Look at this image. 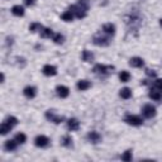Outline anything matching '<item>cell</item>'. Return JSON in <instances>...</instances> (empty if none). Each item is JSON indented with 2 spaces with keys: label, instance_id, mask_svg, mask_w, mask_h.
Instances as JSON below:
<instances>
[{
  "label": "cell",
  "instance_id": "obj_1",
  "mask_svg": "<svg viewBox=\"0 0 162 162\" xmlns=\"http://www.w3.org/2000/svg\"><path fill=\"white\" fill-rule=\"evenodd\" d=\"M124 22L127 24L129 32H137L138 29L141 27V23H142V19L138 11H134V13H129L124 17Z\"/></svg>",
  "mask_w": 162,
  "mask_h": 162
},
{
  "label": "cell",
  "instance_id": "obj_2",
  "mask_svg": "<svg viewBox=\"0 0 162 162\" xmlns=\"http://www.w3.org/2000/svg\"><path fill=\"white\" fill-rule=\"evenodd\" d=\"M113 70H114V66H105V65H95L94 66V74L95 75H99V76H106V75H109L110 72H113Z\"/></svg>",
  "mask_w": 162,
  "mask_h": 162
},
{
  "label": "cell",
  "instance_id": "obj_3",
  "mask_svg": "<svg viewBox=\"0 0 162 162\" xmlns=\"http://www.w3.org/2000/svg\"><path fill=\"white\" fill-rule=\"evenodd\" d=\"M93 43L96 44V46H101V47H105V46H109L110 44V38L109 37H105L101 33H96L93 37Z\"/></svg>",
  "mask_w": 162,
  "mask_h": 162
},
{
  "label": "cell",
  "instance_id": "obj_4",
  "mask_svg": "<svg viewBox=\"0 0 162 162\" xmlns=\"http://www.w3.org/2000/svg\"><path fill=\"white\" fill-rule=\"evenodd\" d=\"M124 122L129 124V125H136V127H138V125H142L143 124V119L141 117L138 115H133V114H127V115L124 117Z\"/></svg>",
  "mask_w": 162,
  "mask_h": 162
},
{
  "label": "cell",
  "instance_id": "obj_5",
  "mask_svg": "<svg viewBox=\"0 0 162 162\" xmlns=\"http://www.w3.org/2000/svg\"><path fill=\"white\" fill-rule=\"evenodd\" d=\"M46 118L48 119L50 122L55 123V124L62 123V122H63V119H65L62 115H57V114L55 113V110H47V112H46Z\"/></svg>",
  "mask_w": 162,
  "mask_h": 162
},
{
  "label": "cell",
  "instance_id": "obj_6",
  "mask_svg": "<svg viewBox=\"0 0 162 162\" xmlns=\"http://www.w3.org/2000/svg\"><path fill=\"white\" fill-rule=\"evenodd\" d=\"M69 10L72 11L74 15L76 18H79V19H84V18L86 17V10H84L81 7H79V5H71Z\"/></svg>",
  "mask_w": 162,
  "mask_h": 162
},
{
  "label": "cell",
  "instance_id": "obj_7",
  "mask_svg": "<svg viewBox=\"0 0 162 162\" xmlns=\"http://www.w3.org/2000/svg\"><path fill=\"white\" fill-rule=\"evenodd\" d=\"M50 138L48 137H46L43 134H41V136H37L35 137V139H34V145L37 146V147H41V148H44L50 145Z\"/></svg>",
  "mask_w": 162,
  "mask_h": 162
},
{
  "label": "cell",
  "instance_id": "obj_8",
  "mask_svg": "<svg viewBox=\"0 0 162 162\" xmlns=\"http://www.w3.org/2000/svg\"><path fill=\"white\" fill-rule=\"evenodd\" d=\"M142 113H143V115H145L146 118L148 119H151L156 115V108L151 104H146L145 106H143V109H142Z\"/></svg>",
  "mask_w": 162,
  "mask_h": 162
},
{
  "label": "cell",
  "instance_id": "obj_9",
  "mask_svg": "<svg viewBox=\"0 0 162 162\" xmlns=\"http://www.w3.org/2000/svg\"><path fill=\"white\" fill-rule=\"evenodd\" d=\"M86 138H87L89 142L93 143V145H98V143L101 141V136L98 133V132H95V130L89 132L87 136H86Z\"/></svg>",
  "mask_w": 162,
  "mask_h": 162
},
{
  "label": "cell",
  "instance_id": "obj_10",
  "mask_svg": "<svg viewBox=\"0 0 162 162\" xmlns=\"http://www.w3.org/2000/svg\"><path fill=\"white\" fill-rule=\"evenodd\" d=\"M56 93H57V95H58L60 98L65 99V98H67V96H69V94H70V89H69L67 86L58 85V86L56 87Z\"/></svg>",
  "mask_w": 162,
  "mask_h": 162
},
{
  "label": "cell",
  "instance_id": "obj_11",
  "mask_svg": "<svg viewBox=\"0 0 162 162\" xmlns=\"http://www.w3.org/2000/svg\"><path fill=\"white\" fill-rule=\"evenodd\" d=\"M148 96L151 98L152 100L160 101V100H162V91H160V90H157L156 87H152L151 90H149V94H148Z\"/></svg>",
  "mask_w": 162,
  "mask_h": 162
},
{
  "label": "cell",
  "instance_id": "obj_12",
  "mask_svg": "<svg viewBox=\"0 0 162 162\" xmlns=\"http://www.w3.org/2000/svg\"><path fill=\"white\" fill-rule=\"evenodd\" d=\"M42 72H43L46 76H55L57 74V69L53 65H46L43 67V70H42Z\"/></svg>",
  "mask_w": 162,
  "mask_h": 162
},
{
  "label": "cell",
  "instance_id": "obj_13",
  "mask_svg": "<svg viewBox=\"0 0 162 162\" xmlns=\"http://www.w3.org/2000/svg\"><path fill=\"white\" fill-rule=\"evenodd\" d=\"M67 128L69 130H77L80 128V122L76 118H70L67 121Z\"/></svg>",
  "mask_w": 162,
  "mask_h": 162
},
{
  "label": "cell",
  "instance_id": "obj_14",
  "mask_svg": "<svg viewBox=\"0 0 162 162\" xmlns=\"http://www.w3.org/2000/svg\"><path fill=\"white\" fill-rule=\"evenodd\" d=\"M23 94H24L28 99H33L35 96V94H37V89L34 86H27L23 90Z\"/></svg>",
  "mask_w": 162,
  "mask_h": 162
},
{
  "label": "cell",
  "instance_id": "obj_15",
  "mask_svg": "<svg viewBox=\"0 0 162 162\" xmlns=\"http://www.w3.org/2000/svg\"><path fill=\"white\" fill-rule=\"evenodd\" d=\"M76 86H77V89H79L80 91H85V90L91 87V82L87 81V80H80V81H77Z\"/></svg>",
  "mask_w": 162,
  "mask_h": 162
},
{
  "label": "cell",
  "instance_id": "obj_16",
  "mask_svg": "<svg viewBox=\"0 0 162 162\" xmlns=\"http://www.w3.org/2000/svg\"><path fill=\"white\" fill-rule=\"evenodd\" d=\"M103 32L108 35H114L115 34V26L112 24V23H106L103 26Z\"/></svg>",
  "mask_w": 162,
  "mask_h": 162
},
{
  "label": "cell",
  "instance_id": "obj_17",
  "mask_svg": "<svg viewBox=\"0 0 162 162\" xmlns=\"http://www.w3.org/2000/svg\"><path fill=\"white\" fill-rule=\"evenodd\" d=\"M129 65L132 67H142V66L145 65V61H143V58H141V57H132L129 60Z\"/></svg>",
  "mask_w": 162,
  "mask_h": 162
},
{
  "label": "cell",
  "instance_id": "obj_18",
  "mask_svg": "<svg viewBox=\"0 0 162 162\" xmlns=\"http://www.w3.org/2000/svg\"><path fill=\"white\" fill-rule=\"evenodd\" d=\"M81 57H82V61H85V62H93V61H94V58H95L94 53H93L91 51H87V50L82 51Z\"/></svg>",
  "mask_w": 162,
  "mask_h": 162
},
{
  "label": "cell",
  "instance_id": "obj_19",
  "mask_svg": "<svg viewBox=\"0 0 162 162\" xmlns=\"http://www.w3.org/2000/svg\"><path fill=\"white\" fill-rule=\"evenodd\" d=\"M17 145H18V142L14 139V141H11V139H9V141H7L5 142V145H4V148L7 149L8 152H11V151H15L17 149Z\"/></svg>",
  "mask_w": 162,
  "mask_h": 162
},
{
  "label": "cell",
  "instance_id": "obj_20",
  "mask_svg": "<svg viewBox=\"0 0 162 162\" xmlns=\"http://www.w3.org/2000/svg\"><path fill=\"white\" fill-rule=\"evenodd\" d=\"M61 145L63 147H67V148L72 147V138H71V136H63L61 138Z\"/></svg>",
  "mask_w": 162,
  "mask_h": 162
},
{
  "label": "cell",
  "instance_id": "obj_21",
  "mask_svg": "<svg viewBox=\"0 0 162 162\" xmlns=\"http://www.w3.org/2000/svg\"><path fill=\"white\" fill-rule=\"evenodd\" d=\"M11 13L17 17H23L24 15V8L20 7V5H14V7L11 8Z\"/></svg>",
  "mask_w": 162,
  "mask_h": 162
},
{
  "label": "cell",
  "instance_id": "obj_22",
  "mask_svg": "<svg viewBox=\"0 0 162 162\" xmlns=\"http://www.w3.org/2000/svg\"><path fill=\"white\" fill-rule=\"evenodd\" d=\"M41 37L42 38H51V37H53V31L51 28H42Z\"/></svg>",
  "mask_w": 162,
  "mask_h": 162
},
{
  "label": "cell",
  "instance_id": "obj_23",
  "mask_svg": "<svg viewBox=\"0 0 162 162\" xmlns=\"http://www.w3.org/2000/svg\"><path fill=\"white\" fill-rule=\"evenodd\" d=\"M119 95H121L122 99H129L132 96V90L129 87H124L121 90V93H119Z\"/></svg>",
  "mask_w": 162,
  "mask_h": 162
},
{
  "label": "cell",
  "instance_id": "obj_24",
  "mask_svg": "<svg viewBox=\"0 0 162 162\" xmlns=\"http://www.w3.org/2000/svg\"><path fill=\"white\" fill-rule=\"evenodd\" d=\"M10 130H11V127H10V125H9L8 123L3 122V124L0 125V134H2V136H5V134H8Z\"/></svg>",
  "mask_w": 162,
  "mask_h": 162
},
{
  "label": "cell",
  "instance_id": "obj_25",
  "mask_svg": "<svg viewBox=\"0 0 162 162\" xmlns=\"http://www.w3.org/2000/svg\"><path fill=\"white\" fill-rule=\"evenodd\" d=\"M119 80L122 82H128L130 80V74L128 71H122V72L119 74Z\"/></svg>",
  "mask_w": 162,
  "mask_h": 162
},
{
  "label": "cell",
  "instance_id": "obj_26",
  "mask_svg": "<svg viewBox=\"0 0 162 162\" xmlns=\"http://www.w3.org/2000/svg\"><path fill=\"white\" fill-rule=\"evenodd\" d=\"M74 13L72 11H70V10H67V11H65V13L61 15V18H62V20H65V22H71L74 19Z\"/></svg>",
  "mask_w": 162,
  "mask_h": 162
},
{
  "label": "cell",
  "instance_id": "obj_27",
  "mask_svg": "<svg viewBox=\"0 0 162 162\" xmlns=\"http://www.w3.org/2000/svg\"><path fill=\"white\" fill-rule=\"evenodd\" d=\"M14 139L18 142V145H23V143H26V141H27V136L24 133H18V134H15Z\"/></svg>",
  "mask_w": 162,
  "mask_h": 162
},
{
  "label": "cell",
  "instance_id": "obj_28",
  "mask_svg": "<svg viewBox=\"0 0 162 162\" xmlns=\"http://www.w3.org/2000/svg\"><path fill=\"white\" fill-rule=\"evenodd\" d=\"M63 39H65V37H63L61 33L53 34V42H55L56 44H62V43H63Z\"/></svg>",
  "mask_w": 162,
  "mask_h": 162
},
{
  "label": "cell",
  "instance_id": "obj_29",
  "mask_svg": "<svg viewBox=\"0 0 162 162\" xmlns=\"http://www.w3.org/2000/svg\"><path fill=\"white\" fill-rule=\"evenodd\" d=\"M42 24L41 23H32L31 26H29V31H31L32 33H34V32H37V31H42Z\"/></svg>",
  "mask_w": 162,
  "mask_h": 162
},
{
  "label": "cell",
  "instance_id": "obj_30",
  "mask_svg": "<svg viewBox=\"0 0 162 162\" xmlns=\"http://www.w3.org/2000/svg\"><path fill=\"white\" fill-rule=\"evenodd\" d=\"M77 5L79 7H81L84 10H89V8H90V2L89 0H79V3H77Z\"/></svg>",
  "mask_w": 162,
  "mask_h": 162
},
{
  "label": "cell",
  "instance_id": "obj_31",
  "mask_svg": "<svg viewBox=\"0 0 162 162\" xmlns=\"http://www.w3.org/2000/svg\"><path fill=\"white\" fill-rule=\"evenodd\" d=\"M4 122H5V123H8V124L10 125V127L13 128L14 125H17V124H18V119H17L15 117H8V118L5 119Z\"/></svg>",
  "mask_w": 162,
  "mask_h": 162
},
{
  "label": "cell",
  "instance_id": "obj_32",
  "mask_svg": "<svg viewBox=\"0 0 162 162\" xmlns=\"http://www.w3.org/2000/svg\"><path fill=\"white\" fill-rule=\"evenodd\" d=\"M132 157H133V156H132V151H130V149H128V151H125V152L122 154V160H123V161H125V162L132 161Z\"/></svg>",
  "mask_w": 162,
  "mask_h": 162
},
{
  "label": "cell",
  "instance_id": "obj_33",
  "mask_svg": "<svg viewBox=\"0 0 162 162\" xmlns=\"http://www.w3.org/2000/svg\"><path fill=\"white\" fill-rule=\"evenodd\" d=\"M153 87H156L157 90H160V91H162V79L156 80L154 84H153Z\"/></svg>",
  "mask_w": 162,
  "mask_h": 162
},
{
  "label": "cell",
  "instance_id": "obj_34",
  "mask_svg": "<svg viewBox=\"0 0 162 162\" xmlns=\"http://www.w3.org/2000/svg\"><path fill=\"white\" fill-rule=\"evenodd\" d=\"M146 75L147 76H149V77H156V71H153V70H149V69H147L146 70Z\"/></svg>",
  "mask_w": 162,
  "mask_h": 162
},
{
  "label": "cell",
  "instance_id": "obj_35",
  "mask_svg": "<svg viewBox=\"0 0 162 162\" xmlns=\"http://www.w3.org/2000/svg\"><path fill=\"white\" fill-rule=\"evenodd\" d=\"M24 3H26V5H29V7H31V5L34 4V0H24Z\"/></svg>",
  "mask_w": 162,
  "mask_h": 162
},
{
  "label": "cell",
  "instance_id": "obj_36",
  "mask_svg": "<svg viewBox=\"0 0 162 162\" xmlns=\"http://www.w3.org/2000/svg\"><path fill=\"white\" fill-rule=\"evenodd\" d=\"M4 81H5V75L2 74V82H4Z\"/></svg>",
  "mask_w": 162,
  "mask_h": 162
},
{
  "label": "cell",
  "instance_id": "obj_37",
  "mask_svg": "<svg viewBox=\"0 0 162 162\" xmlns=\"http://www.w3.org/2000/svg\"><path fill=\"white\" fill-rule=\"evenodd\" d=\"M160 26L162 27V19H160Z\"/></svg>",
  "mask_w": 162,
  "mask_h": 162
}]
</instances>
